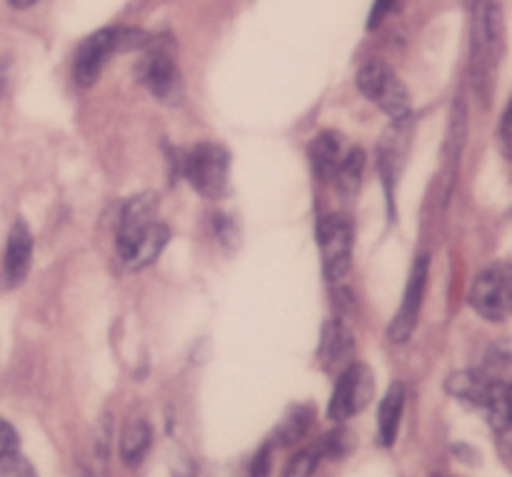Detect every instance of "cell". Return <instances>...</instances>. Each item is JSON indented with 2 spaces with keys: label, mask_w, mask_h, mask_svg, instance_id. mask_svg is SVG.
I'll return each mask as SVG.
<instances>
[{
  "label": "cell",
  "mask_w": 512,
  "mask_h": 477,
  "mask_svg": "<svg viewBox=\"0 0 512 477\" xmlns=\"http://www.w3.org/2000/svg\"><path fill=\"white\" fill-rule=\"evenodd\" d=\"M358 88L363 90L365 98L373 100L378 108H383L385 113L393 120L408 118L410 115V95L405 90V85L400 83L398 75L388 68L380 60H370L360 68L358 73Z\"/></svg>",
  "instance_id": "cell-1"
},
{
  "label": "cell",
  "mask_w": 512,
  "mask_h": 477,
  "mask_svg": "<svg viewBox=\"0 0 512 477\" xmlns=\"http://www.w3.org/2000/svg\"><path fill=\"white\" fill-rule=\"evenodd\" d=\"M503 38V15L498 0H478L473 20V65L478 83H488L490 68L500 53Z\"/></svg>",
  "instance_id": "cell-2"
},
{
  "label": "cell",
  "mask_w": 512,
  "mask_h": 477,
  "mask_svg": "<svg viewBox=\"0 0 512 477\" xmlns=\"http://www.w3.org/2000/svg\"><path fill=\"white\" fill-rule=\"evenodd\" d=\"M320 258L328 280H343L353 260V225L345 215H330L318 228Z\"/></svg>",
  "instance_id": "cell-3"
},
{
  "label": "cell",
  "mask_w": 512,
  "mask_h": 477,
  "mask_svg": "<svg viewBox=\"0 0 512 477\" xmlns=\"http://www.w3.org/2000/svg\"><path fill=\"white\" fill-rule=\"evenodd\" d=\"M185 175L200 195L218 198L228 185V153L218 145H198L185 160Z\"/></svg>",
  "instance_id": "cell-4"
},
{
  "label": "cell",
  "mask_w": 512,
  "mask_h": 477,
  "mask_svg": "<svg viewBox=\"0 0 512 477\" xmlns=\"http://www.w3.org/2000/svg\"><path fill=\"white\" fill-rule=\"evenodd\" d=\"M375 393L373 373H370L365 365H348V368L340 373L338 383H335L333 398H330L328 415L335 423H343V420L353 418L355 413L365 408L370 403Z\"/></svg>",
  "instance_id": "cell-5"
},
{
  "label": "cell",
  "mask_w": 512,
  "mask_h": 477,
  "mask_svg": "<svg viewBox=\"0 0 512 477\" xmlns=\"http://www.w3.org/2000/svg\"><path fill=\"white\" fill-rule=\"evenodd\" d=\"M470 305L490 323H500L508 318L512 305L508 265H498V268H490L478 275L473 293H470Z\"/></svg>",
  "instance_id": "cell-6"
},
{
  "label": "cell",
  "mask_w": 512,
  "mask_h": 477,
  "mask_svg": "<svg viewBox=\"0 0 512 477\" xmlns=\"http://www.w3.org/2000/svg\"><path fill=\"white\" fill-rule=\"evenodd\" d=\"M425 283H428V255H420L415 260L413 270H410L403 305H400L398 315H395L393 325H390V340H395V343H405L410 338V333H413L415 323H418L420 305H423Z\"/></svg>",
  "instance_id": "cell-7"
},
{
  "label": "cell",
  "mask_w": 512,
  "mask_h": 477,
  "mask_svg": "<svg viewBox=\"0 0 512 477\" xmlns=\"http://www.w3.org/2000/svg\"><path fill=\"white\" fill-rule=\"evenodd\" d=\"M113 53H118V28L98 30L90 38H85L78 48V58H75V80L83 88L93 85L103 70L105 60Z\"/></svg>",
  "instance_id": "cell-8"
},
{
  "label": "cell",
  "mask_w": 512,
  "mask_h": 477,
  "mask_svg": "<svg viewBox=\"0 0 512 477\" xmlns=\"http://www.w3.org/2000/svg\"><path fill=\"white\" fill-rule=\"evenodd\" d=\"M155 210H158V198L153 193H143L130 198L128 203L120 210V223H118V250L125 255L130 245L143 235L148 225L155 223Z\"/></svg>",
  "instance_id": "cell-9"
},
{
  "label": "cell",
  "mask_w": 512,
  "mask_h": 477,
  "mask_svg": "<svg viewBox=\"0 0 512 477\" xmlns=\"http://www.w3.org/2000/svg\"><path fill=\"white\" fill-rule=\"evenodd\" d=\"M143 83L148 85L150 93L158 95L163 103H175V100L180 98V75L168 50L155 48L153 53L145 58Z\"/></svg>",
  "instance_id": "cell-10"
},
{
  "label": "cell",
  "mask_w": 512,
  "mask_h": 477,
  "mask_svg": "<svg viewBox=\"0 0 512 477\" xmlns=\"http://www.w3.org/2000/svg\"><path fill=\"white\" fill-rule=\"evenodd\" d=\"M30 258H33V235L25 228L23 220H18L8 233V245H5L3 258V280L8 288L23 283L30 270Z\"/></svg>",
  "instance_id": "cell-11"
},
{
  "label": "cell",
  "mask_w": 512,
  "mask_h": 477,
  "mask_svg": "<svg viewBox=\"0 0 512 477\" xmlns=\"http://www.w3.org/2000/svg\"><path fill=\"white\" fill-rule=\"evenodd\" d=\"M503 385V380L490 378L483 370H463V373H455L448 378V393L455 395L458 400L470 405H478V408H485L488 400L493 398L495 388Z\"/></svg>",
  "instance_id": "cell-12"
},
{
  "label": "cell",
  "mask_w": 512,
  "mask_h": 477,
  "mask_svg": "<svg viewBox=\"0 0 512 477\" xmlns=\"http://www.w3.org/2000/svg\"><path fill=\"white\" fill-rule=\"evenodd\" d=\"M168 235L170 233L165 225H160V223L148 225V228L143 230V235H140V238L130 245L128 253L120 255V258L125 260V265H128L130 270L148 268V265H153L155 260H158L160 250H163L165 243H168Z\"/></svg>",
  "instance_id": "cell-13"
},
{
  "label": "cell",
  "mask_w": 512,
  "mask_h": 477,
  "mask_svg": "<svg viewBox=\"0 0 512 477\" xmlns=\"http://www.w3.org/2000/svg\"><path fill=\"white\" fill-rule=\"evenodd\" d=\"M405 408V388L403 383H393L385 393L383 405H380V443L385 448L395 443L400 430V418H403Z\"/></svg>",
  "instance_id": "cell-14"
},
{
  "label": "cell",
  "mask_w": 512,
  "mask_h": 477,
  "mask_svg": "<svg viewBox=\"0 0 512 477\" xmlns=\"http://www.w3.org/2000/svg\"><path fill=\"white\" fill-rule=\"evenodd\" d=\"M350 350H353V338L348 330L340 323H330L323 335V345H320V358H323L325 368L335 370L338 365L348 363Z\"/></svg>",
  "instance_id": "cell-15"
},
{
  "label": "cell",
  "mask_w": 512,
  "mask_h": 477,
  "mask_svg": "<svg viewBox=\"0 0 512 477\" xmlns=\"http://www.w3.org/2000/svg\"><path fill=\"white\" fill-rule=\"evenodd\" d=\"M310 163L318 178H330L340 163V138L335 133H320L310 145Z\"/></svg>",
  "instance_id": "cell-16"
},
{
  "label": "cell",
  "mask_w": 512,
  "mask_h": 477,
  "mask_svg": "<svg viewBox=\"0 0 512 477\" xmlns=\"http://www.w3.org/2000/svg\"><path fill=\"white\" fill-rule=\"evenodd\" d=\"M150 443H153V433H150V425L145 420H135L128 428L123 430V438H120V455L128 465H140L143 458L148 455Z\"/></svg>",
  "instance_id": "cell-17"
},
{
  "label": "cell",
  "mask_w": 512,
  "mask_h": 477,
  "mask_svg": "<svg viewBox=\"0 0 512 477\" xmlns=\"http://www.w3.org/2000/svg\"><path fill=\"white\" fill-rule=\"evenodd\" d=\"M310 423H313V408L310 405H298V408L290 410L288 418L280 423L278 433H275V443L278 445H293L308 433Z\"/></svg>",
  "instance_id": "cell-18"
},
{
  "label": "cell",
  "mask_w": 512,
  "mask_h": 477,
  "mask_svg": "<svg viewBox=\"0 0 512 477\" xmlns=\"http://www.w3.org/2000/svg\"><path fill=\"white\" fill-rule=\"evenodd\" d=\"M365 170V153L363 150H350L345 158H340L338 168H335V175H338V188L343 195L358 193L360 180H363Z\"/></svg>",
  "instance_id": "cell-19"
},
{
  "label": "cell",
  "mask_w": 512,
  "mask_h": 477,
  "mask_svg": "<svg viewBox=\"0 0 512 477\" xmlns=\"http://www.w3.org/2000/svg\"><path fill=\"white\" fill-rule=\"evenodd\" d=\"M320 458H323V455H320L318 445H315V448L300 450V453L290 460L288 468H285V477H313L320 465Z\"/></svg>",
  "instance_id": "cell-20"
},
{
  "label": "cell",
  "mask_w": 512,
  "mask_h": 477,
  "mask_svg": "<svg viewBox=\"0 0 512 477\" xmlns=\"http://www.w3.org/2000/svg\"><path fill=\"white\" fill-rule=\"evenodd\" d=\"M350 448H353V435H350L348 430H335V433L325 435V438L318 443L320 455L333 460L343 458Z\"/></svg>",
  "instance_id": "cell-21"
},
{
  "label": "cell",
  "mask_w": 512,
  "mask_h": 477,
  "mask_svg": "<svg viewBox=\"0 0 512 477\" xmlns=\"http://www.w3.org/2000/svg\"><path fill=\"white\" fill-rule=\"evenodd\" d=\"M0 477H38V473H35L28 460L15 453L0 460Z\"/></svg>",
  "instance_id": "cell-22"
},
{
  "label": "cell",
  "mask_w": 512,
  "mask_h": 477,
  "mask_svg": "<svg viewBox=\"0 0 512 477\" xmlns=\"http://www.w3.org/2000/svg\"><path fill=\"white\" fill-rule=\"evenodd\" d=\"M18 453V433L10 423L0 420V460Z\"/></svg>",
  "instance_id": "cell-23"
},
{
  "label": "cell",
  "mask_w": 512,
  "mask_h": 477,
  "mask_svg": "<svg viewBox=\"0 0 512 477\" xmlns=\"http://www.w3.org/2000/svg\"><path fill=\"white\" fill-rule=\"evenodd\" d=\"M398 5L400 0H373V8H370V15H368V28L370 30L378 28V25L383 23V20L388 18Z\"/></svg>",
  "instance_id": "cell-24"
},
{
  "label": "cell",
  "mask_w": 512,
  "mask_h": 477,
  "mask_svg": "<svg viewBox=\"0 0 512 477\" xmlns=\"http://www.w3.org/2000/svg\"><path fill=\"white\" fill-rule=\"evenodd\" d=\"M270 468V445H265L258 455H255L253 465H250V477H265Z\"/></svg>",
  "instance_id": "cell-25"
},
{
  "label": "cell",
  "mask_w": 512,
  "mask_h": 477,
  "mask_svg": "<svg viewBox=\"0 0 512 477\" xmlns=\"http://www.w3.org/2000/svg\"><path fill=\"white\" fill-rule=\"evenodd\" d=\"M8 3L13 5V8L23 10V8H30V5H35V3H38V0H8Z\"/></svg>",
  "instance_id": "cell-26"
},
{
  "label": "cell",
  "mask_w": 512,
  "mask_h": 477,
  "mask_svg": "<svg viewBox=\"0 0 512 477\" xmlns=\"http://www.w3.org/2000/svg\"><path fill=\"white\" fill-rule=\"evenodd\" d=\"M3 85H5V80H3V73H0V93H3Z\"/></svg>",
  "instance_id": "cell-27"
}]
</instances>
